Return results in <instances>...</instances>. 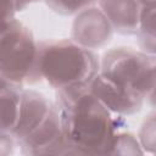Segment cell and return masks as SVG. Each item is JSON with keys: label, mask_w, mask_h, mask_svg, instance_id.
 <instances>
[{"label": "cell", "mask_w": 156, "mask_h": 156, "mask_svg": "<svg viewBox=\"0 0 156 156\" xmlns=\"http://www.w3.org/2000/svg\"><path fill=\"white\" fill-rule=\"evenodd\" d=\"M55 104L71 155H108L122 117L112 115L88 88L60 90Z\"/></svg>", "instance_id": "1"}, {"label": "cell", "mask_w": 156, "mask_h": 156, "mask_svg": "<svg viewBox=\"0 0 156 156\" xmlns=\"http://www.w3.org/2000/svg\"><path fill=\"white\" fill-rule=\"evenodd\" d=\"M100 61L94 51L71 39L39 43L38 72L57 91L88 88L99 73Z\"/></svg>", "instance_id": "2"}, {"label": "cell", "mask_w": 156, "mask_h": 156, "mask_svg": "<svg viewBox=\"0 0 156 156\" xmlns=\"http://www.w3.org/2000/svg\"><path fill=\"white\" fill-rule=\"evenodd\" d=\"M38 49L30 29L12 20L0 30V74L21 87L40 80Z\"/></svg>", "instance_id": "3"}, {"label": "cell", "mask_w": 156, "mask_h": 156, "mask_svg": "<svg viewBox=\"0 0 156 156\" xmlns=\"http://www.w3.org/2000/svg\"><path fill=\"white\" fill-rule=\"evenodd\" d=\"M155 55L127 46L112 48L100 60L99 72L154 104Z\"/></svg>", "instance_id": "4"}, {"label": "cell", "mask_w": 156, "mask_h": 156, "mask_svg": "<svg viewBox=\"0 0 156 156\" xmlns=\"http://www.w3.org/2000/svg\"><path fill=\"white\" fill-rule=\"evenodd\" d=\"M18 146L26 155H71L55 102L46 118L28 136L21 140Z\"/></svg>", "instance_id": "5"}, {"label": "cell", "mask_w": 156, "mask_h": 156, "mask_svg": "<svg viewBox=\"0 0 156 156\" xmlns=\"http://www.w3.org/2000/svg\"><path fill=\"white\" fill-rule=\"evenodd\" d=\"M88 90L112 115L122 118L138 113L145 102L141 96L100 72L93 78Z\"/></svg>", "instance_id": "6"}, {"label": "cell", "mask_w": 156, "mask_h": 156, "mask_svg": "<svg viewBox=\"0 0 156 156\" xmlns=\"http://www.w3.org/2000/svg\"><path fill=\"white\" fill-rule=\"evenodd\" d=\"M112 35L113 29L98 6H89L74 15L71 40L79 46L93 51L105 46Z\"/></svg>", "instance_id": "7"}, {"label": "cell", "mask_w": 156, "mask_h": 156, "mask_svg": "<svg viewBox=\"0 0 156 156\" xmlns=\"http://www.w3.org/2000/svg\"><path fill=\"white\" fill-rule=\"evenodd\" d=\"M54 102L43 93L33 89H22L18 115L11 134L17 144L28 136L49 115Z\"/></svg>", "instance_id": "8"}, {"label": "cell", "mask_w": 156, "mask_h": 156, "mask_svg": "<svg viewBox=\"0 0 156 156\" xmlns=\"http://www.w3.org/2000/svg\"><path fill=\"white\" fill-rule=\"evenodd\" d=\"M96 2L113 32L123 35L136 33L141 7L138 0H96Z\"/></svg>", "instance_id": "9"}, {"label": "cell", "mask_w": 156, "mask_h": 156, "mask_svg": "<svg viewBox=\"0 0 156 156\" xmlns=\"http://www.w3.org/2000/svg\"><path fill=\"white\" fill-rule=\"evenodd\" d=\"M23 87L0 74V130H12L20 107Z\"/></svg>", "instance_id": "10"}, {"label": "cell", "mask_w": 156, "mask_h": 156, "mask_svg": "<svg viewBox=\"0 0 156 156\" xmlns=\"http://www.w3.org/2000/svg\"><path fill=\"white\" fill-rule=\"evenodd\" d=\"M155 5L141 6L139 15V23L136 28V35L139 39L140 50L155 55L156 48V29H155Z\"/></svg>", "instance_id": "11"}, {"label": "cell", "mask_w": 156, "mask_h": 156, "mask_svg": "<svg viewBox=\"0 0 156 156\" xmlns=\"http://www.w3.org/2000/svg\"><path fill=\"white\" fill-rule=\"evenodd\" d=\"M145 154L138 136L130 132L118 130L111 141L108 155H143Z\"/></svg>", "instance_id": "12"}, {"label": "cell", "mask_w": 156, "mask_h": 156, "mask_svg": "<svg viewBox=\"0 0 156 156\" xmlns=\"http://www.w3.org/2000/svg\"><path fill=\"white\" fill-rule=\"evenodd\" d=\"M55 12L65 16L77 15L82 10L93 6L96 0H45Z\"/></svg>", "instance_id": "13"}, {"label": "cell", "mask_w": 156, "mask_h": 156, "mask_svg": "<svg viewBox=\"0 0 156 156\" xmlns=\"http://www.w3.org/2000/svg\"><path fill=\"white\" fill-rule=\"evenodd\" d=\"M156 123H155V113L151 112L143 122L141 128L138 134L139 143L144 150V152H155L156 146Z\"/></svg>", "instance_id": "14"}, {"label": "cell", "mask_w": 156, "mask_h": 156, "mask_svg": "<svg viewBox=\"0 0 156 156\" xmlns=\"http://www.w3.org/2000/svg\"><path fill=\"white\" fill-rule=\"evenodd\" d=\"M16 13L13 0H0V30L15 20Z\"/></svg>", "instance_id": "15"}, {"label": "cell", "mask_w": 156, "mask_h": 156, "mask_svg": "<svg viewBox=\"0 0 156 156\" xmlns=\"http://www.w3.org/2000/svg\"><path fill=\"white\" fill-rule=\"evenodd\" d=\"M17 141L10 132L0 130V156L13 154Z\"/></svg>", "instance_id": "16"}, {"label": "cell", "mask_w": 156, "mask_h": 156, "mask_svg": "<svg viewBox=\"0 0 156 156\" xmlns=\"http://www.w3.org/2000/svg\"><path fill=\"white\" fill-rule=\"evenodd\" d=\"M39 0H13V4H15V9H16V12H20V11H23L26 7H28L29 5L37 2Z\"/></svg>", "instance_id": "17"}, {"label": "cell", "mask_w": 156, "mask_h": 156, "mask_svg": "<svg viewBox=\"0 0 156 156\" xmlns=\"http://www.w3.org/2000/svg\"><path fill=\"white\" fill-rule=\"evenodd\" d=\"M156 0H138L140 6H150V5H155Z\"/></svg>", "instance_id": "18"}]
</instances>
